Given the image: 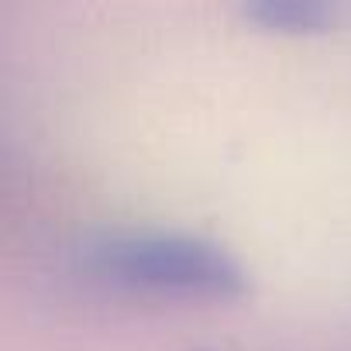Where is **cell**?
Returning <instances> with one entry per match:
<instances>
[{"label": "cell", "instance_id": "2", "mask_svg": "<svg viewBox=\"0 0 351 351\" xmlns=\"http://www.w3.org/2000/svg\"><path fill=\"white\" fill-rule=\"evenodd\" d=\"M245 18L262 32L306 38L330 32V25L337 21V8L324 4V0H258V4L245 8Z\"/></svg>", "mask_w": 351, "mask_h": 351}, {"label": "cell", "instance_id": "1", "mask_svg": "<svg viewBox=\"0 0 351 351\" xmlns=\"http://www.w3.org/2000/svg\"><path fill=\"white\" fill-rule=\"evenodd\" d=\"M69 272L83 282L148 300L228 303L248 293L245 265L217 241L162 228H100L66 252Z\"/></svg>", "mask_w": 351, "mask_h": 351}]
</instances>
